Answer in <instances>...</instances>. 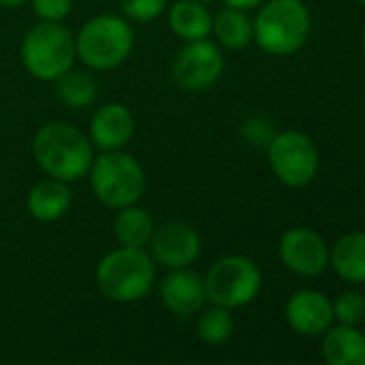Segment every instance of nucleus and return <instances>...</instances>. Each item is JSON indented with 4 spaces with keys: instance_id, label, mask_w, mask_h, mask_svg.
I'll list each match as a JSON object with an SVG mask.
<instances>
[{
    "instance_id": "f257e3e1",
    "label": "nucleus",
    "mask_w": 365,
    "mask_h": 365,
    "mask_svg": "<svg viewBox=\"0 0 365 365\" xmlns=\"http://www.w3.org/2000/svg\"><path fill=\"white\" fill-rule=\"evenodd\" d=\"M33 155L50 178L65 182L80 180L93 165L91 140L65 120L48 123L35 133Z\"/></svg>"
},
{
    "instance_id": "f03ea898",
    "label": "nucleus",
    "mask_w": 365,
    "mask_h": 365,
    "mask_svg": "<svg viewBox=\"0 0 365 365\" xmlns=\"http://www.w3.org/2000/svg\"><path fill=\"white\" fill-rule=\"evenodd\" d=\"M312 31L303 0H269L254 20V41L271 56L299 52Z\"/></svg>"
},
{
    "instance_id": "7ed1b4c3",
    "label": "nucleus",
    "mask_w": 365,
    "mask_h": 365,
    "mask_svg": "<svg viewBox=\"0 0 365 365\" xmlns=\"http://www.w3.org/2000/svg\"><path fill=\"white\" fill-rule=\"evenodd\" d=\"M20 56L33 78L56 82L73 67L76 37L61 22H39L24 35Z\"/></svg>"
},
{
    "instance_id": "20e7f679",
    "label": "nucleus",
    "mask_w": 365,
    "mask_h": 365,
    "mask_svg": "<svg viewBox=\"0 0 365 365\" xmlns=\"http://www.w3.org/2000/svg\"><path fill=\"white\" fill-rule=\"evenodd\" d=\"M88 174L97 200L110 209L135 205L146 187L144 168L133 155L123 150H108L93 159Z\"/></svg>"
},
{
    "instance_id": "39448f33",
    "label": "nucleus",
    "mask_w": 365,
    "mask_h": 365,
    "mask_svg": "<svg viewBox=\"0 0 365 365\" xmlns=\"http://www.w3.org/2000/svg\"><path fill=\"white\" fill-rule=\"evenodd\" d=\"M133 50L131 26L112 14L88 20L76 37V56L91 69L110 71L123 65Z\"/></svg>"
},
{
    "instance_id": "423d86ee",
    "label": "nucleus",
    "mask_w": 365,
    "mask_h": 365,
    "mask_svg": "<svg viewBox=\"0 0 365 365\" xmlns=\"http://www.w3.org/2000/svg\"><path fill=\"white\" fill-rule=\"evenodd\" d=\"M97 284L112 301H138L155 284V262L140 247L114 250L97 264Z\"/></svg>"
},
{
    "instance_id": "0eeeda50",
    "label": "nucleus",
    "mask_w": 365,
    "mask_h": 365,
    "mask_svg": "<svg viewBox=\"0 0 365 365\" xmlns=\"http://www.w3.org/2000/svg\"><path fill=\"white\" fill-rule=\"evenodd\" d=\"M262 286L260 269L254 260L245 256H224L220 258L205 279L207 299L220 307L232 309L247 305L256 299Z\"/></svg>"
},
{
    "instance_id": "6e6552de",
    "label": "nucleus",
    "mask_w": 365,
    "mask_h": 365,
    "mask_svg": "<svg viewBox=\"0 0 365 365\" xmlns=\"http://www.w3.org/2000/svg\"><path fill=\"white\" fill-rule=\"evenodd\" d=\"M269 165L284 185L305 187L318 174V148L301 131L275 133L269 142Z\"/></svg>"
},
{
    "instance_id": "1a4fd4ad",
    "label": "nucleus",
    "mask_w": 365,
    "mask_h": 365,
    "mask_svg": "<svg viewBox=\"0 0 365 365\" xmlns=\"http://www.w3.org/2000/svg\"><path fill=\"white\" fill-rule=\"evenodd\" d=\"M224 65V54L213 41H192L176 54L172 63V78L182 91L202 93L222 78Z\"/></svg>"
},
{
    "instance_id": "9d476101",
    "label": "nucleus",
    "mask_w": 365,
    "mask_h": 365,
    "mask_svg": "<svg viewBox=\"0 0 365 365\" xmlns=\"http://www.w3.org/2000/svg\"><path fill=\"white\" fill-rule=\"evenodd\" d=\"M153 258L168 269H185L200 256L202 241L198 232L180 220L163 222L150 237Z\"/></svg>"
},
{
    "instance_id": "9b49d317",
    "label": "nucleus",
    "mask_w": 365,
    "mask_h": 365,
    "mask_svg": "<svg viewBox=\"0 0 365 365\" xmlns=\"http://www.w3.org/2000/svg\"><path fill=\"white\" fill-rule=\"evenodd\" d=\"M279 258L297 275L314 277L329 267V247L312 228H290L279 241Z\"/></svg>"
},
{
    "instance_id": "f8f14e48",
    "label": "nucleus",
    "mask_w": 365,
    "mask_h": 365,
    "mask_svg": "<svg viewBox=\"0 0 365 365\" xmlns=\"http://www.w3.org/2000/svg\"><path fill=\"white\" fill-rule=\"evenodd\" d=\"M286 320L301 335H320L333 322V303L318 290H299L286 303Z\"/></svg>"
},
{
    "instance_id": "ddd939ff",
    "label": "nucleus",
    "mask_w": 365,
    "mask_h": 365,
    "mask_svg": "<svg viewBox=\"0 0 365 365\" xmlns=\"http://www.w3.org/2000/svg\"><path fill=\"white\" fill-rule=\"evenodd\" d=\"M161 301L178 318L194 316L207 299L205 282L187 269H174L161 282Z\"/></svg>"
},
{
    "instance_id": "4468645a",
    "label": "nucleus",
    "mask_w": 365,
    "mask_h": 365,
    "mask_svg": "<svg viewBox=\"0 0 365 365\" xmlns=\"http://www.w3.org/2000/svg\"><path fill=\"white\" fill-rule=\"evenodd\" d=\"M133 114L123 103H106L101 106L91 120V142L108 153L123 150L133 135Z\"/></svg>"
},
{
    "instance_id": "2eb2a0df",
    "label": "nucleus",
    "mask_w": 365,
    "mask_h": 365,
    "mask_svg": "<svg viewBox=\"0 0 365 365\" xmlns=\"http://www.w3.org/2000/svg\"><path fill=\"white\" fill-rule=\"evenodd\" d=\"M71 190L69 182L58 178L41 180L29 192L26 209L37 222H56L61 220L71 207Z\"/></svg>"
},
{
    "instance_id": "dca6fc26",
    "label": "nucleus",
    "mask_w": 365,
    "mask_h": 365,
    "mask_svg": "<svg viewBox=\"0 0 365 365\" xmlns=\"http://www.w3.org/2000/svg\"><path fill=\"white\" fill-rule=\"evenodd\" d=\"M168 24L182 41H202L213 33V16L209 7L196 0H176L168 11Z\"/></svg>"
},
{
    "instance_id": "f3484780",
    "label": "nucleus",
    "mask_w": 365,
    "mask_h": 365,
    "mask_svg": "<svg viewBox=\"0 0 365 365\" xmlns=\"http://www.w3.org/2000/svg\"><path fill=\"white\" fill-rule=\"evenodd\" d=\"M322 354L329 365H365V335L356 327L339 324L327 333Z\"/></svg>"
},
{
    "instance_id": "a211bd4d",
    "label": "nucleus",
    "mask_w": 365,
    "mask_h": 365,
    "mask_svg": "<svg viewBox=\"0 0 365 365\" xmlns=\"http://www.w3.org/2000/svg\"><path fill=\"white\" fill-rule=\"evenodd\" d=\"M329 264L341 279L350 284H363L365 282V232L344 235L335 243V247L329 252Z\"/></svg>"
},
{
    "instance_id": "6ab92c4d",
    "label": "nucleus",
    "mask_w": 365,
    "mask_h": 365,
    "mask_svg": "<svg viewBox=\"0 0 365 365\" xmlns=\"http://www.w3.org/2000/svg\"><path fill=\"white\" fill-rule=\"evenodd\" d=\"M155 232L153 215L146 209H140L135 205L118 209V215L114 220V237L123 247H144L150 243V237Z\"/></svg>"
},
{
    "instance_id": "aec40b11",
    "label": "nucleus",
    "mask_w": 365,
    "mask_h": 365,
    "mask_svg": "<svg viewBox=\"0 0 365 365\" xmlns=\"http://www.w3.org/2000/svg\"><path fill=\"white\" fill-rule=\"evenodd\" d=\"M213 33L224 48L243 50L254 39V22L245 16V11L226 7L213 18Z\"/></svg>"
},
{
    "instance_id": "412c9836",
    "label": "nucleus",
    "mask_w": 365,
    "mask_h": 365,
    "mask_svg": "<svg viewBox=\"0 0 365 365\" xmlns=\"http://www.w3.org/2000/svg\"><path fill=\"white\" fill-rule=\"evenodd\" d=\"M56 93L58 99L69 106V108H88L95 103L97 99V82L91 73L86 71H78V69H69L65 76H61L56 80Z\"/></svg>"
},
{
    "instance_id": "4be33fe9",
    "label": "nucleus",
    "mask_w": 365,
    "mask_h": 365,
    "mask_svg": "<svg viewBox=\"0 0 365 365\" xmlns=\"http://www.w3.org/2000/svg\"><path fill=\"white\" fill-rule=\"evenodd\" d=\"M235 322L226 307H211L198 320V335L207 344H224L232 335Z\"/></svg>"
},
{
    "instance_id": "5701e85b",
    "label": "nucleus",
    "mask_w": 365,
    "mask_h": 365,
    "mask_svg": "<svg viewBox=\"0 0 365 365\" xmlns=\"http://www.w3.org/2000/svg\"><path fill=\"white\" fill-rule=\"evenodd\" d=\"M333 318H337L339 324L356 327L365 318V297L354 290L339 294L333 303Z\"/></svg>"
},
{
    "instance_id": "b1692460",
    "label": "nucleus",
    "mask_w": 365,
    "mask_h": 365,
    "mask_svg": "<svg viewBox=\"0 0 365 365\" xmlns=\"http://www.w3.org/2000/svg\"><path fill=\"white\" fill-rule=\"evenodd\" d=\"M168 7V0H120V9L129 20L153 22Z\"/></svg>"
},
{
    "instance_id": "393cba45",
    "label": "nucleus",
    "mask_w": 365,
    "mask_h": 365,
    "mask_svg": "<svg viewBox=\"0 0 365 365\" xmlns=\"http://www.w3.org/2000/svg\"><path fill=\"white\" fill-rule=\"evenodd\" d=\"M31 3H33V11L43 22H61L73 9V0H31Z\"/></svg>"
},
{
    "instance_id": "a878e982",
    "label": "nucleus",
    "mask_w": 365,
    "mask_h": 365,
    "mask_svg": "<svg viewBox=\"0 0 365 365\" xmlns=\"http://www.w3.org/2000/svg\"><path fill=\"white\" fill-rule=\"evenodd\" d=\"M262 123L264 120H258V118H254V120H250L247 125H245V135L250 138V142H254V144H267L269 146V142H271V138L275 135L271 129H260L262 127Z\"/></svg>"
},
{
    "instance_id": "bb28decb",
    "label": "nucleus",
    "mask_w": 365,
    "mask_h": 365,
    "mask_svg": "<svg viewBox=\"0 0 365 365\" xmlns=\"http://www.w3.org/2000/svg\"><path fill=\"white\" fill-rule=\"evenodd\" d=\"M226 7L230 9H239V11H250V9H256L260 3H264V0H224Z\"/></svg>"
},
{
    "instance_id": "cd10ccee",
    "label": "nucleus",
    "mask_w": 365,
    "mask_h": 365,
    "mask_svg": "<svg viewBox=\"0 0 365 365\" xmlns=\"http://www.w3.org/2000/svg\"><path fill=\"white\" fill-rule=\"evenodd\" d=\"M24 3H31V0H0V7H9V9H14V7H22Z\"/></svg>"
},
{
    "instance_id": "c85d7f7f",
    "label": "nucleus",
    "mask_w": 365,
    "mask_h": 365,
    "mask_svg": "<svg viewBox=\"0 0 365 365\" xmlns=\"http://www.w3.org/2000/svg\"><path fill=\"white\" fill-rule=\"evenodd\" d=\"M196 3H200V5H205V7H211V5L217 3V0H196Z\"/></svg>"
},
{
    "instance_id": "c756f323",
    "label": "nucleus",
    "mask_w": 365,
    "mask_h": 365,
    "mask_svg": "<svg viewBox=\"0 0 365 365\" xmlns=\"http://www.w3.org/2000/svg\"><path fill=\"white\" fill-rule=\"evenodd\" d=\"M361 48H363V54H365V29H363V35H361Z\"/></svg>"
},
{
    "instance_id": "7c9ffc66",
    "label": "nucleus",
    "mask_w": 365,
    "mask_h": 365,
    "mask_svg": "<svg viewBox=\"0 0 365 365\" xmlns=\"http://www.w3.org/2000/svg\"><path fill=\"white\" fill-rule=\"evenodd\" d=\"M359 3H361V5H365V0H359Z\"/></svg>"
}]
</instances>
